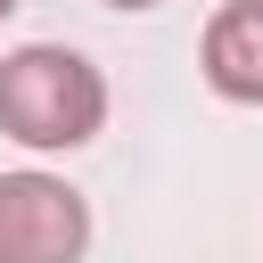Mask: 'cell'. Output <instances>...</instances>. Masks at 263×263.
I'll use <instances>...</instances> for the list:
<instances>
[{"mask_svg": "<svg viewBox=\"0 0 263 263\" xmlns=\"http://www.w3.org/2000/svg\"><path fill=\"white\" fill-rule=\"evenodd\" d=\"M107 123V82L66 41H25L0 58V132L25 148H82Z\"/></svg>", "mask_w": 263, "mask_h": 263, "instance_id": "1", "label": "cell"}, {"mask_svg": "<svg viewBox=\"0 0 263 263\" xmlns=\"http://www.w3.org/2000/svg\"><path fill=\"white\" fill-rule=\"evenodd\" d=\"M90 247V205L58 173H0V263H74Z\"/></svg>", "mask_w": 263, "mask_h": 263, "instance_id": "2", "label": "cell"}, {"mask_svg": "<svg viewBox=\"0 0 263 263\" xmlns=\"http://www.w3.org/2000/svg\"><path fill=\"white\" fill-rule=\"evenodd\" d=\"M205 82L238 107H263V0H222L205 25Z\"/></svg>", "mask_w": 263, "mask_h": 263, "instance_id": "3", "label": "cell"}, {"mask_svg": "<svg viewBox=\"0 0 263 263\" xmlns=\"http://www.w3.org/2000/svg\"><path fill=\"white\" fill-rule=\"evenodd\" d=\"M107 8H156V0H107Z\"/></svg>", "mask_w": 263, "mask_h": 263, "instance_id": "4", "label": "cell"}, {"mask_svg": "<svg viewBox=\"0 0 263 263\" xmlns=\"http://www.w3.org/2000/svg\"><path fill=\"white\" fill-rule=\"evenodd\" d=\"M8 8H16V0H0V16H8Z\"/></svg>", "mask_w": 263, "mask_h": 263, "instance_id": "5", "label": "cell"}]
</instances>
